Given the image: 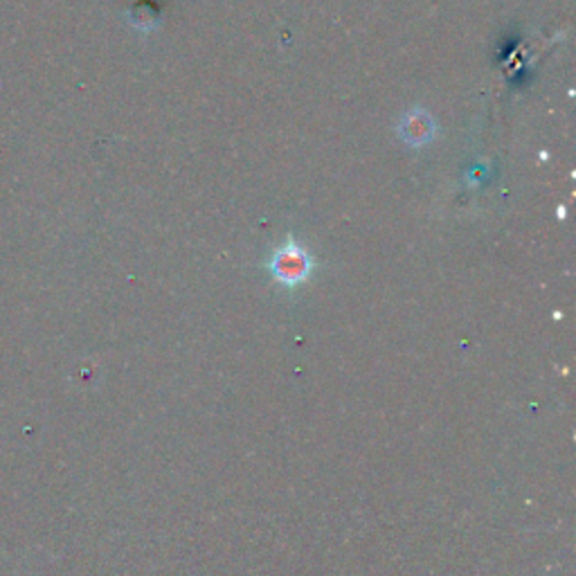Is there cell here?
Segmentation results:
<instances>
[{
	"mask_svg": "<svg viewBox=\"0 0 576 576\" xmlns=\"http://www.w3.org/2000/svg\"><path fill=\"white\" fill-rule=\"evenodd\" d=\"M313 268H315L313 257L309 255L307 249H302V245L296 243L293 239H288L281 249H277L273 260H270L273 277L281 286H288V288L307 281L311 277Z\"/></svg>",
	"mask_w": 576,
	"mask_h": 576,
	"instance_id": "obj_1",
	"label": "cell"
},
{
	"mask_svg": "<svg viewBox=\"0 0 576 576\" xmlns=\"http://www.w3.org/2000/svg\"><path fill=\"white\" fill-rule=\"evenodd\" d=\"M396 131L405 145L419 149V147H426L428 142H433L437 127H435V119L428 111L413 108L401 117Z\"/></svg>",
	"mask_w": 576,
	"mask_h": 576,
	"instance_id": "obj_2",
	"label": "cell"
}]
</instances>
